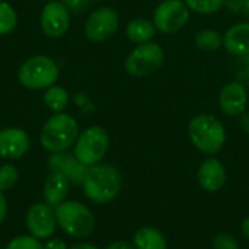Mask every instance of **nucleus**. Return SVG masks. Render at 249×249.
<instances>
[{
    "label": "nucleus",
    "instance_id": "nucleus-29",
    "mask_svg": "<svg viewBox=\"0 0 249 249\" xmlns=\"http://www.w3.org/2000/svg\"><path fill=\"white\" fill-rule=\"evenodd\" d=\"M44 249H69V247H67V244H66L63 239H60V238H53V239H50V241L45 242Z\"/></svg>",
    "mask_w": 249,
    "mask_h": 249
},
{
    "label": "nucleus",
    "instance_id": "nucleus-24",
    "mask_svg": "<svg viewBox=\"0 0 249 249\" xmlns=\"http://www.w3.org/2000/svg\"><path fill=\"white\" fill-rule=\"evenodd\" d=\"M19 179V171L12 163H4L0 166V191H7Z\"/></svg>",
    "mask_w": 249,
    "mask_h": 249
},
{
    "label": "nucleus",
    "instance_id": "nucleus-22",
    "mask_svg": "<svg viewBox=\"0 0 249 249\" xmlns=\"http://www.w3.org/2000/svg\"><path fill=\"white\" fill-rule=\"evenodd\" d=\"M18 25V15L13 6L0 0V36L9 35Z\"/></svg>",
    "mask_w": 249,
    "mask_h": 249
},
{
    "label": "nucleus",
    "instance_id": "nucleus-31",
    "mask_svg": "<svg viewBox=\"0 0 249 249\" xmlns=\"http://www.w3.org/2000/svg\"><path fill=\"white\" fill-rule=\"evenodd\" d=\"M107 249H136L133 244L127 242V241H115L112 244H109Z\"/></svg>",
    "mask_w": 249,
    "mask_h": 249
},
{
    "label": "nucleus",
    "instance_id": "nucleus-28",
    "mask_svg": "<svg viewBox=\"0 0 249 249\" xmlns=\"http://www.w3.org/2000/svg\"><path fill=\"white\" fill-rule=\"evenodd\" d=\"M61 3L69 9L70 13H83L89 9L90 0H61Z\"/></svg>",
    "mask_w": 249,
    "mask_h": 249
},
{
    "label": "nucleus",
    "instance_id": "nucleus-15",
    "mask_svg": "<svg viewBox=\"0 0 249 249\" xmlns=\"http://www.w3.org/2000/svg\"><path fill=\"white\" fill-rule=\"evenodd\" d=\"M197 181L198 185L209 193L220 191L226 184V169L223 163L217 158L206 159L198 168Z\"/></svg>",
    "mask_w": 249,
    "mask_h": 249
},
{
    "label": "nucleus",
    "instance_id": "nucleus-19",
    "mask_svg": "<svg viewBox=\"0 0 249 249\" xmlns=\"http://www.w3.org/2000/svg\"><path fill=\"white\" fill-rule=\"evenodd\" d=\"M133 245L136 249H166L168 247L163 233L152 226L137 229L133 236Z\"/></svg>",
    "mask_w": 249,
    "mask_h": 249
},
{
    "label": "nucleus",
    "instance_id": "nucleus-17",
    "mask_svg": "<svg viewBox=\"0 0 249 249\" xmlns=\"http://www.w3.org/2000/svg\"><path fill=\"white\" fill-rule=\"evenodd\" d=\"M69 187L70 182L63 175L51 172L50 177L45 179L42 188V196L45 203L51 207H57L58 204L66 201L69 194Z\"/></svg>",
    "mask_w": 249,
    "mask_h": 249
},
{
    "label": "nucleus",
    "instance_id": "nucleus-35",
    "mask_svg": "<svg viewBox=\"0 0 249 249\" xmlns=\"http://www.w3.org/2000/svg\"><path fill=\"white\" fill-rule=\"evenodd\" d=\"M90 1H104V0H90Z\"/></svg>",
    "mask_w": 249,
    "mask_h": 249
},
{
    "label": "nucleus",
    "instance_id": "nucleus-9",
    "mask_svg": "<svg viewBox=\"0 0 249 249\" xmlns=\"http://www.w3.org/2000/svg\"><path fill=\"white\" fill-rule=\"evenodd\" d=\"M120 26L118 12L109 6L98 7L85 22V35L92 42H104L115 35Z\"/></svg>",
    "mask_w": 249,
    "mask_h": 249
},
{
    "label": "nucleus",
    "instance_id": "nucleus-10",
    "mask_svg": "<svg viewBox=\"0 0 249 249\" xmlns=\"http://www.w3.org/2000/svg\"><path fill=\"white\" fill-rule=\"evenodd\" d=\"M39 23L48 38H60L70 28V12L61 0H50L41 10Z\"/></svg>",
    "mask_w": 249,
    "mask_h": 249
},
{
    "label": "nucleus",
    "instance_id": "nucleus-1",
    "mask_svg": "<svg viewBox=\"0 0 249 249\" xmlns=\"http://www.w3.org/2000/svg\"><path fill=\"white\" fill-rule=\"evenodd\" d=\"M121 187V172L109 163H96L89 166L82 184L85 196L96 204H107L112 201L120 194Z\"/></svg>",
    "mask_w": 249,
    "mask_h": 249
},
{
    "label": "nucleus",
    "instance_id": "nucleus-14",
    "mask_svg": "<svg viewBox=\"0 0 249 249\" xmlns=\"http://www.w3.org/2000/svg\"><path fill=\"white\" fill-rule=\"evenodd\" d=\"M248 90L241 82L226 83L219 93V107L228 117H239L247 111Z\"/></svg>",
    "mask_w": 249,
    "mask_h": 249
},
{
    "label": "nucleus",
    "instance_id": "nucleus-5",
    "mask_svg": "<svg viewBox=\"0 0 249 249\" xmlns=\"http://www.w3.org/2000/svg\"><path fill=\"white\" fill-rule=\"evenodd\" d=\"M60 76L57 63L48 55H34L25 60L18 70V80L32 90H45L55 85Z\"/></svg>",
    "mask_w": 249,
    "mask_h": 249
},
{
    "label": "nucleus",
    "instance_id": "nucleus-12",
    "mask_svg": "<svg viewBox=\"0 0 249 249\" xmlns=\"http://www.w3.org/2000/svg\"><path fill=\"white\" fill-rule=\"evenodd\" d=\"M47 166L50 172L63 175L73 185H82L89 169V166L77 160V158L73 153H67V152L51 153Z\"/></svg>",
    "mask_w": 249,
    "mask_h": 249
},
{
    "label": "nucleus",
    "instance_id": "nucleus-21",
    "mask_svg": "<svg viewBox=\"0 0 249 249\" xmlns=\"http://www.w3.org/2000/svg\"><path fill=\"white\" fill-rule=\"evenodd\" d=\"M69 92L63 86L53 85L48 89H45L44 102L54 112H63L69 105Z\"/></svg>",
    "mask_w": 249,
    "mask_h": 249
},
{
    "label": "nucleus",
    "instance_id": "nucleus-4",
    "mask_svg": "<svg viewBox=\"0 0 249 249\" xmlns=\"http://www.w3.org/2000/svg\"><path fill=\"white\" fill-rule=\"evenodd\" d=\"M57 225L64 233L73 238H88L95 231V216L85 204L66 200L54 207Z\"/></svg>",
    "mask_w": 249,
    "mask_h": 249
},
{
    "label": "nucleus",
    "instance_id": "nucleus-32",
    "mask_svg": "<svg viewBox=\"0 0 249 249\" xmlns=\"http://www.w3.org/2000/svg\"><path fill=\"white\" fill-rule=\"evenodd\" d=\"M239 125L244 133L249 134V111H245L244 114L239 115Z\"/></svg>",
    "mask_w": 249,
    "mask_h": 249
},
{
    "label": "nucleus",
    "instance_id": "nucleus-7",
    "mask_svg": "<svg viewBox=\"0 0 249 249\" xmlns=\"http://www.w3.org/2000/svg\"><path fill=\"white\" fill-rule=\"evenodd\" d=\"M165 61V51L158 42L134 47L125 58L124 69L131 77H146L156 73Z\"/></svg>",
    "mask_w": 249,
    "mask_h": 249
},
{
    "label": "nucleus",
    "instance_id": "nucleus-18",
    "mask_svg": "<svg viewBox=\"0 0 249 249\" xmlns=\"http://www.w3.org/2000/svg\"><path fill=\"white\" fill-rule=\"evenodd\" d=\"M156 32H158V29H156L155 23L149 19H144V18L131 19L125 28L127 38L136 45L150 42L155 38Z\"/></svg>",
    "mask_w": 249,
    "mask_h": 249
},
{
    "label": "nucleus",
    "instance_id": "nucleus-13",
    "mask_svg": "<svg viewBox=\"0 0 249 249\" xmlns=\"http://www.w3.org/2000/svg\"><path fill=\"white\" fill-rule=\"evenodd\" d=\"M31 147L28 133L19 127H6L0 130V159L15 160L23 158Z\"/></svg>",
    "mask_w": 249,
    "mask_h": 249
},
{
    "label": "nucleus",
    "instance_id": "nucleus-3",
    "mask_svg": "<svg viewBox=\"0 0 249 249\" xmlns=\"http://www.w3.org/2000/svg\"><path fill=\"white\" fill-rule=\"evenodd\" d=\"M77 137H79L77 121L69 114L55 112L45 121L41 130L39 142L47 152L60 153L74 146Z\"/></svg>",
    "mask_w": 249,
    "mask_h": 249
},
{
    "label": "nucleus",
    "instance_id": "nucleus-25",
    "mask_svg": "<svg viewBox=\"0 0 249 249\" xmlns=\"http://www.w3.org/2000/svg\"><path fill=\"white\" fill-rule=\"evenodd\" d=\"M4 249H44V245L31 235H20L13 238Z\"/></svg>",
    "mask_w": 249,
    "mask_h": 249
},
{
    "label": "nucleus",
    "instance_id": "nucleus-26",
    "mask_svg": "<svg viewBox=\"0 0 249 249\" xmlns=\"http://www.w3.org/2000/svg\"><path fill=\"white\" fill-rule=\"evenodd\" d=\"M225 7L233 15L249 19V0H226Z\"/></svg>",
    "mask_w": 249,
    "mask_h": 249
},
{
    "label": "nucleus",
    "instance_id": "nucleus-11",
    "mask_svg": "<svg viewBox=\"0 0 249 249\" xmlns=\"http://www.w3.org/2000/svg\"><path fill=\"white\" fill-rule=\"evenodd\" d=\"M26 228L31 236L36 239L51 238L57 229L55 212L47 203H36L26 213Z\"/></svg>",
    "mask_w": 249,
    "mask_h": 249
},
{
    "label": "nucleus",
    "instance_id": "nucleus-6",
    "mask_svg": "<svg viewBox=\"0 0 249 249\" xmlns=\"http://www.w3.org/2000/svg\"><path fill=\"white\" fill-rule=\"evenodd\" d=\"M109 149V136L105 128L99 125H92L83 130L76 143L73 155L86 166H93L101 163Z\"/></svg>",
    "mask_w": 249,
    "mask_h": 249
},
{
    "label": "nucleus",
    "instance_id": "nucleus-20",
    "mask_svg": "<svg viewBox=\"0 0 249 249\" xmlns=\"http://www.w3.org/2000/svg\"><path fill=\"white\" fill-rule=\"evenodd\" d=\"M194 44L198 50L206 53L217 51L223 47V34L216 29H201L196 34Z\"/></svg>",
    "mask_w": 249,
    "mask_h": 249
},
{
    "label": "nucleus",
    "instance_id": "nucleus-30",
    "mask_svg": "<svg viewBox=\"0 0 249 249\" xmlns=\"http://www.w3.org/2000/svg\"><path fill=\"white\" fill-rule=\"evenodd\" d=\"M6 216H7V201L3 191H0V225L4 222Z\"/></svg>",
    "mask_w": 249,
    "mask_h": 249
},
{
    "label": "nucleus",
    "instance_id": "nucleus-16",
    "mask_svg": "<svg viewBox=\"0 0 249 249\" xmlns=\"http://www.w3.org/2000/svg\"><path fill=\"white\" fill-rule=\"evenodd\" d=\"M223 48L235 57L248 55L249 22H238L223 34Z\"/></svg>",
    "mask_w": 249,
    "mask_h": 249
},
{
    "label": "nucleus",
    "instance_id": "nucleus-23",
    "mask_svg": "<svg viewBox=\"0 0 249 249\" xmlns=\"http://www.w3.org/2000/svg\"><path fill=\"white\" fill-rule=\"evenodd\" d=\"M188 9L197 15H213L225 7L226 0H184Z\"/></svg>",
    "mask_w": 249,
    "mask_h": 249
},
{
    "label": "nucleus",
    "instance_id": "nucleus-34",
    "mask_svg": "<svg viewBox=\"0 0 249 249\" xmlns=\"http://www.w3.org/2000/svg\"><path fill=\"white\" fill-rule=\"evenodd\" d=\"M241 231H242V233L249 238V216L247 219H244V222H242V225H241Z\"/></svg>",
    "mask_w": 249,
    "mask_h": 249
},
{
    "label": "nucleus",
    "instance_id": "nucleus-8",
    "mask_svg": "<svg viewBox=\"0 0 249 249\" xmlns=\"http://www.w3.org/2000/svg\"><path fill=\"white\" fill-rule=\"evenodd\" d=\"M191 10L184 0H163L155 12L152 22L162 34H175L181 31L190 20Z\"/></svg>",
    "mask_w": 249,
    "mask_h": 249
},
{
    "label": "nucleus",
    "instance_id": "nucleus-2",
    "mask_svg": "<svg viewBox=\"0 0 249 249\" xmlns=\"http://www.w3.org/2000/svg\"><path fill=\"white\" fill-rule=\"evenodd\" d=\"M188 137L194 147L204 155L213 156L226 143V128L223 123L212 114H198L188 124Z\"/></svg>",
    "mask_w": 249,
    "mask_h": 249
},
{
    "label": "nucleus",
    "instance_id": "nucleus-27",
    "mask_svg": "<svg viewBox=\"0 0 249 249\" xmlns=\"http://www.w3.org/2000/svg\"><path fill=\"white\" fill-rule=\"evenodd\" d=\"M214 249H239V244L235 236L229 233H220L213 241Z\"/></svg>",
    "mask_w": 249,
    "mask_h": 249
},
{
    "label": "nucleus",
    "instance_id": "nucleus-33",
    "mask_svg": "<svg viewBox=\"0 0 249 249\" xmlns=\"http://www.w3.org/2000/svg\"><path fill=\"white\" fill-rule=\"evenodd\" d=\"M69 249H98L95 245L92 244H88V242H79V244H74L71 247H69Z\"/></svg>",
    "mask_w": 249,
    "mask_h": 249
}]
</instances>
